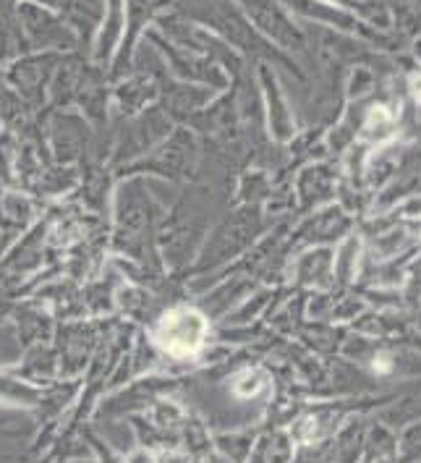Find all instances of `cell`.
Returning a JSON list of instances; mask_svg holds the SVG:
<instances>
[{"label": "cell", "mask_w": 421, "mask_h": 463, "mask_svg": "<svg viewBox=\"0 0 421 463\" xmlns=\"http://www.w3.org/2000/svg\"><path fill=\"white\" fill-rule=\"evenodd\" d=\"M207 335V322L194 309H175L160 322L157 341L175 356H189L201 348Z\"/></svg>", "instance_id": "6da1fadb"}]
</instances>
